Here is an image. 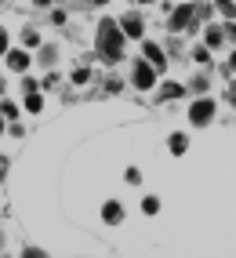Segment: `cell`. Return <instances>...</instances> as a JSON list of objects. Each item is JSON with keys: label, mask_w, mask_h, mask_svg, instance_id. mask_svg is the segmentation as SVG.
I'll return each mask as SVG.
<instances>
[{"label": "cell", "mask_w": 236, "mask_h": 258, "mask_svg": "<svg viewBox=\"0 0 236 258\" xmlns=\"http://www.w3.org/2000/svg\"><path fill=\"white\" fill-rule=\"evenodd\" d=\"M8 66L15 73H22V70H29V55L26 51H8Z\"/></svg>", "instance_id": "obj_7"}, {"label": "cell", "mask_w": 236, "mask_h": 258, "mask_svg": "<svg viewBox=\"0 0 236 258\" xmlns=\"http://www.w3.org/2000/svg\"><path fill=\"white\" fill-rule=\"evenodd\" d=\"M102 218L109 222V226H116V222L124 218V211H120V204H106V208H102Z\"/></svg>", "instance_id": "obj_9"}, {"label": "cell", "mask_w": 236, "mask_h": 258, "mask_svg": "<svg viewBox=\"0 0 236 258\" xmlns=\"http://www.w3.org/2000/svg\"><path fill=\"white\" fill-rule=\"evenodd\" d=\"M153 84H156V70H153V66H149V62H134V88H153Z\"/></svg>", "instance_id": "obj_4"}, {"label": "cell", "mask_w": 236, "mask_h": 258, "mask_svg": "<svg viewBox=\"0 0 236 258\" xmlns=\"http://www.w3.org/2000/svg\"><path fill=\"white\" fill-rule=\"evenodd\" d=\"M167 146H171V153H175V157H182V153L189 149V139H185L182 131H175V135H171V142H167Z\"/></svg>", "instance_id": "obj_8"}, {"label": "cell", "mask_w": 236, "mask_h": 258, "mask_svg": "<svg viewBox=\"0 0 236 258\" xmlns=\"http://www.w3.org/2000/svg\"><path fill=\"white\" fill-rule=\"evenodd\" d=\"M232 102H236V88H232Z\"/></svg>", "instance_id": "obj_22"}, {"label": "cell", "mask_w": 236, "mask_h": 258, "mask_svg": "<svg viewBox=\"0 0 236 258\" xmlns=\"http://www.w3.org/2000/svg\"><path fill=\"white\" fill-rule=\"evenodd\" d=\"M0 113H4V116H19V106H15V102H4V106H0Z\"/></svg>", "instance_id": "obj_16"}, {"label": "cell", "mask_w": 236, "mask_h": 258, "mask_svg": "<svg viewBox=\"0 0 236 258\" xmlns=\"http://www.w3.org/2000/svg\"><path fill=\"white\" fill-rule=\"evenodd\" d=\"M193 19H196V8H193V4H182V8L171 11V19H167V29H171V33H182Z\"/></svg>", "instance_id": "obj_2"}, {"label": "cell", "mask_w": 236, "mask_h": 258, "mask_svg": "<svg viewBox=\"0 0 236 258\" xmlns=\"http://www.w3.org/2000/svg\"><path fill=\"white\" fill-rule=\"evenodd\" d=\"M37 4H40V8H47V0H37Z\"/></svg>", "instance_id": "obj_21"}, {"label": "cell", "mask_w": 236, "mask_h": 258, "mask_svg": "<svg viewBox=\"0 0 236 258\" xmlns=\"http://www.w3.org/2000/svg\"><path fill=\"white\" fill-rule=\"evenodd\" d=\"M120 29H124V37H142V19H138V15H124Z\"/></svg>", "instance_id": "obj_5"}, {"label": "cell", "mask_w": 236, "mask_h": 258, "mask_svg": "<svg viewBox=\"0 0 236 258\" xmlns=\"http://www.w3.org/2000/svg\"><path fill=\"white\" fill-rule=\"evenodd\" d=\"M95 4H106V0H95Z\"/></svg>", "instance_id": "obj_23"}, {"label": "cell", "mask_w": 236, "mask_h": 258, "mask_svg": "<svg viewBox=\"0 0 236 258\" xmlns=\"http://www.w3.org/2000/svg\"><path fill=\"white\" fill-rule=\"evenodd\" d=\"M98 55L116 62V58H124V29L116 19H106L102 26H98Z\"/></svg>", "instance_id": "obj_1"}, {"label": "cell", "mask_w": 236, "mask_h": 258, "mask_svg": "<svg viewBox=\"0 0 236 258\" xmlns=\"http://www.w3.org/2000/svg\"><path fill=\"white\" fill-rule=\"evenodd\" d=\"M211 116H214V102H211V98H200V102H193V109H189V120H193L196 127L211 124Z\"/></svg>", "instance_id": "obj_3"}, {"label": "cell", "mask_w": 236, "mask_h": 258, "mask_svg": "<svg viewBox=\"0 0 236 258\" xmlns=\"http://www.w3.org/2000/svg\"><path fill=\"white\" fill-rule=\"evenodd\" d=\"M193 55H196V62H207V58H211V51H207V47H196Z\"/></svg>", "instance_id": "obj_17"}, {"label": "cell", "mask_w": 236, "mask_h": 258, "mask_svg": "<svg viewBox=\"0 0 236 258\" xmlns=\"http://www.w3.org/2000/svg\"><path fill=\"white\" fill-rule=\"evenodd\" d=\"M142 4H153V0H142Z\"/></svg>", "instance_id": "obj_24"}, {"label": "cell", "mask_w": 236, "mask_h": 258, "mask_svg": "<svg viewBox=\"0 0 236 258\" xmlns=\"http://www.w3.org/2000/svg\"><path fill=\"white\" fill-rule=\"evenodd\" d=\"M142 211H145V215H156V211H160V200H156V197H145V200H142Z\"/></svg>", "instance_id": "obj_13"}, {"label": "cell", "mask_w": 236, "mask_h": 258, "mask_svg": "<svg viewBox=\"0 0 236 258\" xmlns=\"http://www.w3.org/2000/svg\"><path fill=\"white\" fill-rule=\"evenodd\" d=\"M164 98H182V88H178V84H164V88H160V102Z\"/></svg>", "instance_id": "obj_12"}, {"label": "cell", "mask_w": 236, "mask_h": 258, "mask_svg": "<svg viewBox=\"0 0 236 258\" xmlns=\"http://www.w3.org/2000/svg\"><path fill=\"white\" fill-rule=\"evenodd\" d=\"M232 66H236V55H232Z\"/></svg>", "instance_id": "obj_25"}, {"label": "cell", "mask_w": 236, "mask_h": 258, "mask_svg": "<svg viewBox=\"0 0 236 258\" xmlns=\"http://www.w3.org/2000/svg\"><path fill=\"white\" fill-rule=\"evenodd\" d=\"M4 175H8V160H4V157H0V178H4Z\"/></svg>", "instance_id": "obj_19"}, {"label": "cell", "mask_w": 236, "mask_h": 258, "mask_svg": "<svg viewBox=\"0 0 236 258\" xmlns=\"http://www.w3.org/2000/svg\"><path fill=\"white\" fill-rule=\"evenodd\" d=\"M222 37H225L222 26H211V29H207V47H218V44H222Z\"/></svg>", "instance_id": "obj_11"}, {"label": "cell", "mask_w": 236, "mask_h": 258, "mask_svg": "<svg viewBox=\"0 0 236 258\" xmlns=\"http://www.w3.org/2000/svg\"><path fill=\"white\" fill-rule=\"evenodd\" d=\"M229 37H232V40H236V26H229Z\"/></svg>", "instance_id": "obj_20"}, {"label": "cell", "mask_w": 236, "mask_h": 258, "mask_svg": "<svg viewBox=\"0 0 236 258\" xmlns=\"http://www.w3.org/2000/svg\"><path fill=\"white\" fill-rule=\"evenodd\" d=\"M218 11H222L225 19H236V8H232V0H218Z\"/></svg>", "instance_id": "obj_14"}, {"label": "cell", "mask_w": 236, "mask_h": 258, "mask_svg": "<svg viewBox=\"0 0 236 258\" xmlns=\"http://www.w3.org/2000/svg\"><path fill=\"white\" fill-rule=\"evenodd\" d=\"M142 51H145V58H149V66H153V70H164V66H167V58H164V51H160L156 44H145Z\"/></svg>", "instance_id": "obj_6"}, {"label": "cell", "mask_w": 236, "mask_h": 258, "mask_svg": "<svg viewBox=\"0 0 236 258\" xmlns=\"http://www.w3.org/2000/svg\"><path fill=\"white\" fill-rule=\"evenodd\" d=\"M0 131H4V124H0Z\"/></svg>", "instance_id": "obj_26"}, {"label": "cell", "mask_w": 236, "mask_h": 258, "mask_svg": "<svg viewBox=\"0 0 236 258\" xmlns=\"http://www.w3.org/2000/svg\"><path fill=\"white\" fill-rule=\"evenodd\" d=\"M0 55H8V33L0 29Z\"/></svg>", "instance_id": "obj_18"}, {"label": "cell", "mask_w": 236, "mask_h": 258, "mask_svg": "<svg viewBox=\"0 0 236 258\" xmlns=\"http://www.w3.org/2000/svg\"><path fill=\"white\" fill-rule=\"evenodd\" d=\"M73 80H76V84H88V80H91V70H88V66H80V70L73 73Z\"/></svg>", "instance_id": "obj_15"}, {"label": "cell", "mask_w": 236, "mask_h": 258, "mask_svg": "<svg viewBox=\"0 0 236 258\" xmlns=\"http://www.w3.org/2000/svg\"><path fill=\"white\" fill-rule=\"evenodd\" d=\"M26 109H29V113H40V109H44V98H40L37 91H29V98H26Z\"/></svg>", "instance_id": "obj_10"}]
</instances>
